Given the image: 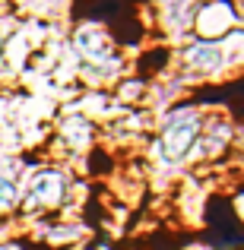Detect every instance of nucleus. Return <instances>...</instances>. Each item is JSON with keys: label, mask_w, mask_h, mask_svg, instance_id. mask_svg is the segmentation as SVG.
I'll list each match as a JSON object with an SVG mask.
<instances>
[{"label": "nucleus", "mask_w": 244, "mask_h": 250, "mask_svg": "<svg viewBox=\"0 0 244 250\" xmlns=\"http://www.w3.org/2000/svg\"><path fill=\"white\" fill-rule=\"evenodd\" d=\"M203 114L194 104H181L171 108L159 124V136H155V152L165 165H184L194 152V143L200 136Z\"/></svg>", "instance_id": "1"}, {"label": "nucleus", "mask_w": 244, "mask_h": 250, "mask_svg": "<svg viewBox=\"0 0 244 250\" xmlns=\"http://www.w3.org/2000/svg\"><path fill=\"white\" fill-rule=\"evenodd\" d=\"M70 200V171L57 165H42L29 171L22 184H19V209L32 215H48L64 209Z\"/></svg>", "instance_id": "2"}, {"label": "nucleus", "mask_w": 244, "mask_h": 250, "mask_svg": "<svg viewBox=\"0 0 244 250\" xmlns=\"http://www.w3.org/2000/svg\"><path fill=\"white\" fill-rule=\"evenodd\" d=\"M177 63H181L184 76H216L232 63V51L225 48V42L194 38L177 51Z\"/></svg>", "instance_id": "3"}, {"label": "nucleus", "mask_w": 244, "mask_h": 250, "mask_svg": "<svg viewBox=\"0 0 244 250\" xmlns=\"http://www.w3.org/2000/svg\"><path fill=\"white\" fill-rule=\"evenodd\" d=\"M190 25L203 42H222L228 32L238 29V6L232 0H200L190 16Z\"/></svg>", "instance_id": "4"}, {"label": "nucleus", "mask_w": 244, "mask_h": 250, "mask_svg": "<svg viewBox=\"0 0 244 250\" xmlns=\"http://www.w3.org/2000/svg\"><path fill=\"white\" fill-rule=\"evenodd\" d=\"M235 124L222 114H213V117H203V127H200V136L194 143V152L190 159H203V162H216L235 146Z\"/></svg>", "instance_id": "5"}, {"label": "nucleus", "mask_w": 244, "mask_h": 250, "mask_svg": "<svg viewBox=\"0 0 244 250\" xmlns=\"http://www.w3.org/2000/svg\"><path fill=\"white\" fill-rule=\"evenodd\" d=\"M73 48L80 51V57L89 67H105V63H117V51L111 44V38L95 25H83L73 38Z\"/></svg>", "instance_id": "6"}, {"label": "nucleus", "mask_w": 244, "mask_h": 250, "mask_svg": "<svg viewBox=\"0 0 244 250\" xmlns=\"http://www.w3.org/2000/svg\"><path fill=\"white\" fill-rule=\"evenodd\" d=\"M61 133H64V140H67V146H73V149H86L92 143V124L86 121V117L80 114H73V117H67L64 121V127H61Z\"/></svg>", "instance_id": "7"}, {"label": "nucleus", "mask_w": 244, "mask_h": 250, "mask_svg": "<svg viewBox=\"0 0 244 250\" xmlns=\"http://www.w3.org/2000/svg\"><path fill=\"white\" fill-rule=\"evenodd\" d=\"M19 209V181L10 171H0V215H10Z\"/></svg>", "instance_id": "8"}, {"label": "nucleus", "mask_w": 244, "mask_h": 250, "mask_svg": "<svg viewBox=\"0 0 244 250\" xmlns=\"http://www.w3.org/2000/svg\"><path fill=\"white\" fill-rule=\"evenodd\" d=\"M0 250H22V247H16V244H3Z\"/></svg>", "instance_id": "9"}, {"label": "nucleus", "mask_w": 244, "mask_h": 250, "mask_svg": "<svg viewBox=\"0 0 244 250\" xmlns=\"http://www.w3.org/2000/svg\"><path fill=\"white\" fill-rule=\"evenodd\" d=\"M0 61H3V38H0Z\"/></svg>", "instance_id": "10"}]
</instances>
